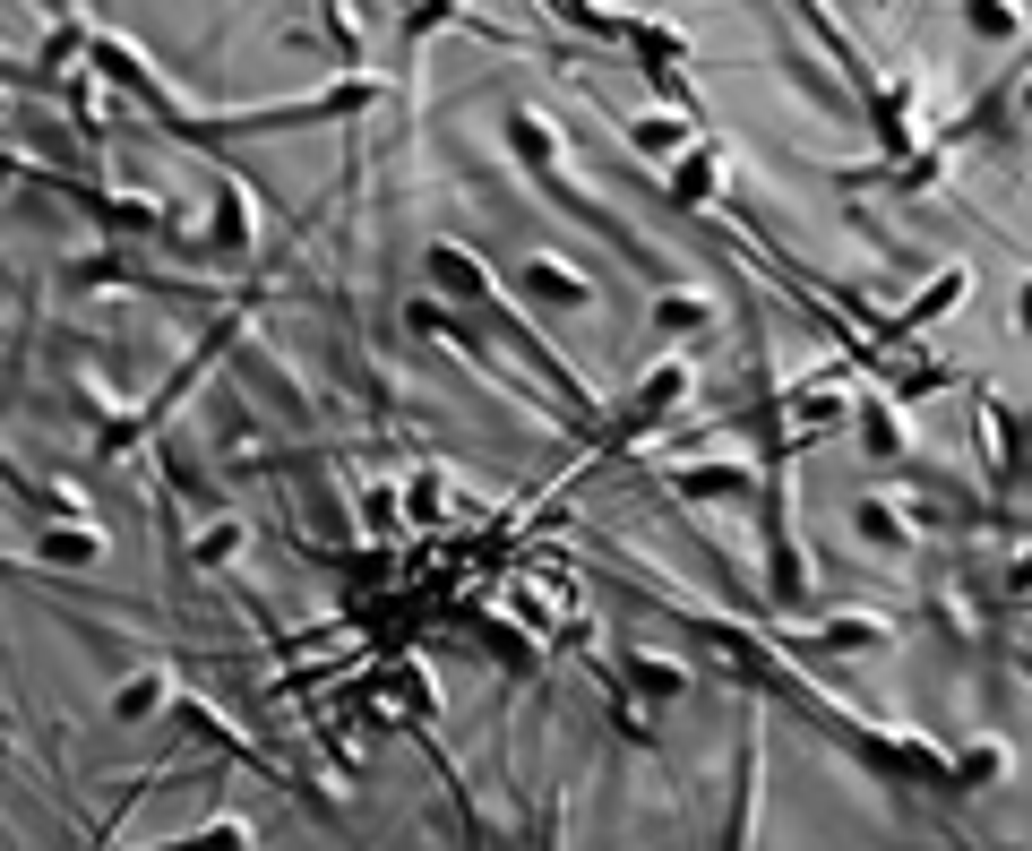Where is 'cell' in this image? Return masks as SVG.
Listing matches in <instances>:
<instances>
[{
	"mask_svg": "<svg viewBox=\"0 0 1032 851\" xmlns=\"http://www.w3.org/2000/svg\"><path fill=\"white\" fill-rule=\"evenodd\" d=\"M972 26H981V35H1015V9L1007 0H972Z\"/></svg>",
	"mask_w": 1032,
	"mask_h": 851,
	"instance_id": "1",
	"label": "cell"
}]
</instances>
